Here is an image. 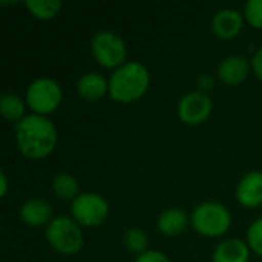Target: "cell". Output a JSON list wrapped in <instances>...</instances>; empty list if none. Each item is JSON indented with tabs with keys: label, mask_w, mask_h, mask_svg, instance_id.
Listing matches in <instances>:
<instances>
[{
	"label": "cell",
	"mask_w": 262,
	"mask_h": 262,
	"mask_svg": "<svg viewBox=\"0 0 262 262\" xmlns=\"http://www.w3.org/2000/svg\"><path fill=\"white\" fill-rule=\"evenodd\" d=\"M14 129L17 147L28 160H43L57 146V127L49 117L28 114L20 123L14 124Z\"/></svg>",
	"instance_id": "6da1fadb"
},
{
	"label": "cell",
	"mask_w": 262,
	"mask_h": 262,
	"mask_svg": "<svg viewBox=\"0 0 262 262\" xmlns=\"http://www.w3.org/2000/svg\"><path fill=\"white\" fill-rule=\"evenodd\" d=\"M150 88V72L141 61H126L109 77V97L120 104L141 100Z\"/></svg>",
	"instance_id": "7a4b0ae2"
},
{
	"label": "cell",
	"mask_w": 262,
	"mask_h": 262,
	"mask_svg": "<svg viewBox=\"0 0 262 262\" xmlns=\"http://www.w3.org/2000/svg\"><path fill=\"white\" fill-rule=\"evenodd\" d=\"M190 226L200 236L221 238L232 227V213L221 203L204 201L193 209Z\"/></svg>",
	"instance_id": "3957f363"
},
{
	"label": "cell",
	"mask_w": 262,
	"mask_h": 262,
	"mask_svg": "<svg viewBox=\"0 0 262 262\" xmlns=\"http://www.w3.org/2000/svg\"><path fill=\"white\" fill-rule=\"evenodd\" d=\"M45 238L49 247L63 256L78 253L84 244L81 226L71 216H55L46 227Z\"/></svg>",
	"instance_id": "277c9868"
},
{
	"label": "cell",
	"mask_w": 262,
	"mask_h": 262,
	"mask_svg": "<svg viewBox=\"0 0 262 262\" xmlns=\"http://www.w3.org/2000/svg\"><path fill=\"white\" fill-rule=\"evenodd\" d=\"M25 101L31 114L49 117L61 106L63 101L61 86L57 80L49 77L35 78L26 88Z\"/></svg>",
	"instance_id": "5b68a950"
},
{
	"label": "cell",
	"mask_w": 262,
	"mask_h": 262,
	"mask_svg": "<svg viewBox=\"0 0 262 262\" xmlns=\"http://www.w3.org/2000/svg\"><path fill=\"white\" fill-rule=\"evenodd\" d=\"M91 52L94 60L104 69L115 71L126 63L127 46L123 37L114 31H98L91 41Z\"/></svg>",
	"instance_id": "8992f818"
},
{
	"label": "cell",
	"mask_w": 262,
	"mask_h": 262,
	"mask_svg": "<svg viewBox=\"0 0 262 262\" xmlns=\"http://www.w3.org/2000/svg\"><path fill=\"white\" fill-rule=\"evenodd\" d=\"M107 200L95 192H83L71 203V218L81 227H98L109 218Z\"/></svg>",
	"instance_id": "52a82bcc"
},
{
	"label": "cell",
	"mask_w": 262,
	"mask_h": 262,
	"mask_svg": "<svg viewBox=\"0 0 262 262\" xmlns=\"http://www.w3.org/2000/svg\"><path fill=\"white\" fill-rule=\"evenodd\" d=\"M213 111L212 98L201 91H192L183 95L177 106V115L187 126H200L209 120Z\"/></svg>",
	"instance_id": "ba28073f"
},
{
	"label": "cell",
	"mask_w": 262,
	"mask_h": 262,
	"mask_svg": "<svg viewBox=\"0 0 262 262\" xmlns=\"http://www.w3.org/2000/svg\"><path fill=\"white\" fill-rule=\"evenodd\" d=\"M252 72V60L244 55H229L216 68V77L226 86L243 84Z\"/></svg>",
	"instance_id": "9c48e42d"
},
{
	"label": "cell",
	"mask_w": 262,
	"mask_h": 262,
	"mask_svg": "<svg viewBox=\"0 0 262 262\" xmlns=\"http://www.w3.org/2000/svg\"><path fill=\"white\" fill-rule=\"evenodd\" d=\"M244 23L246 18L243 12L235 8H224L212 18V32L220 40H233L241 34Z\"/></svg>",
	"instance_id": "30bf717a"
},
{
	"label": "cell",
	"mask_w": 262,
	"mask_h": 262,
	"mask_svg": "<svg viewBox=\"0 0 262 262\" xmlns=\"http://www.w3.org/2000/svg\"><path fill=\"white\" fill-rule=\"evenodd\" d=\"M236 201L246 209L262 206V170L246 173L236 186Z\"/></svg>",
	"instance_id": "8fae6325"
},
{
	"label": "cell",
	"mask_w": 262,
	"mask_h": 262,
	"mask_svg": "<svg viewBox=\"0 0 262 262\" xmlns=\"http://www.w3.org/2000/svg\"><path fill=\"white\" fill-rule=\"evenodd\" d=\"M20 220L29 226V227H43V226H49V223L54 220L52 216V206L49 204V201L34 196L26 200L18 210Z\"/></svg>",
	"instance_id": "7c38bea8"
},
{
	"label": "cell",
	"mask_w": 262,
	"mask_h": 262,
	"mask_svg": "<svg viewBox=\"0 0 262 262\" xmlns=\"http://www.w3.org/2000/svg\"><path fill=\"white\" fill-rule=\"evenodd\" d=\"M77 94L88 103H95L109 95V78L104 75L89 71L83 74L77 81Z\"/></svg>",
	"instance_id": "4fadbf2b"
},
{
	"label": "cell",
	"mask_w": 262,
	"mask_h": 262,
	"mask_svg": "<svg viewBox=\"0 0 262 262\" xmlns=\"http://www.w3.org/2000/svg\"><path fill=\"white\" fill-rule=\"evenodd\" d=\"M190 226V216L180 207H172L160 213L157 220L158 232L166 238L181 236Z\"/></svg>",
	"instance_id": "5bb4252c"
},
{
	"label": "cell",
	"mask_w": 262,
	"mask_h": 262,
	"mask_svg": "<svg viewBox=\"0 0 262 262\" xmlns=\"http://www.w3.org/2000/svg\"><path fill=\"white\" fill-rule=\"evenodd\" d=\"M250 253L252 250L247 241L239 238H229L216 246L212 255V262H249Z\"/></svg>",
	"instance_id": "9a60e30c"
},
{
	"label": "cell",
	"mask_w": 262,
	"mask_h": 262,
	"mask_svg": "<svg viewBox=\"0 0 262 262\" xmlns=\"http://www.w3.org/2000/svg\"><path fill=\"white\" fill-rule=\"evenodd\" d=\"M28 104L26 101L17 95V94H12V92H8V94H3L2 98H0V114L2 117L9 121V123H20L28 114Z\"/></svg>",
	"instance_id": "2e32d148"
},
{
	"label": "cell",
	"mask_w": 262,
	"mask_h": 262,
	"mask_svg": "<svg viewBox=\"0 0 262 262\" xmlns=\"http://www.w3.org/2000/svg\"><path fill=\"white\" fill-rule=\"evenodd\" d=\"M52 192L61 201H74L80 195V184L69 172H58L52 180Z\"/></svg>",
	"instance_id": "e0dca14e"
},
{
	"label": "cell",
	"mask_w": 262,
	"mask_h": 262,
	"mask_svg": "<svg viewBox=\"0 0 262 262\" xmlns=\"http://www.w3.org/2000/svg\"><path fill=\"white\" fill-rule=\"evenodd\" d=\"M29 14L38 20H52L58 15L61 9V2L58 0H28L25 3Z\"/></svg>",
	"instance_id": "ac0fdd59"
},
{
	"label": "cell",
	"mask_w": 262,
	"mask_h": 262,
	"mask_svg": "<svg viewBox=\"0 0 262 262\" xmlns=\"http://www.w3.org/2000/svg\"><path fill=\"white\" fill-rule=\"evenodd\" d=\"M123 244L127 249V252L140 256L141 253L147 252L149 246V236L143 229L138 227H130L124 232L123 235Z\"/></svg>",
	"instance_id": "d6986e66"
},
{
	"label": "cell",
	"mask_w": 262,
	"mask_h": 262,
	"mask_svg": "<svg viewBox=\"0 0 262 262\" xmlns=\"http://www.w3.org/2000/svg\"><path fill=\"white\" fill-rule=\"evenodd\" d=\"M246 241L250 247V250L261 256L262 258V216L255 220L249 229H247V235H246Z\"/></svg>",
	"instance_id": "ffe728a7"
},
{
	"label": "cell",
	"mask_w": 262,
	"mask_h": 262,
	"mask_svg": "<svg viewBox=\"0 0 262 262\" xmlns=\"http://www.w3.org/2000/svg\"><path fill=\"white\" fill-rule=\"evenodd\" d=\"M243 14L247 25L262 31V0H249L244 5Z\"/></svg>",
	"instance_id": "44dd1931"
},
{
	"label": "cell",
	"mask_w": 262,
	"mask_h": 262,
	"mask_svg": "<svg viewBox=\"0 0 262 262\" xmlns=\"http://www.w3.org/2000/svg\"><path fill=\"white\" fill-rule=\"evenodd\" d=\"M135 262H172L170 258L160 250H147L135 258Z\"/></svg>",
	"instance_id": "7402d4cb"
},
{
	"label": "cell",
	"mask_w": 262,
	"mask_h": 262,
	"mask_svg": "<svg viewBox=\"0 0 262 262\" xmlns=\"http://www.w3.org/2000/svg\"><path fill=\"white\" fill-rule=\"evenodd\" d=\"M252 71H253L255 77L259 81H262V46L252 57Z\"/></svg>",
	"instance_id": "603a6c76"
},
{
	"label": "cell",
	"mask_w": 262,
	"mask_h": 262,
	"mask_svg": "<svg viewBox=\"0 0 262 262\" xmlns=\"http://www.w3.org/2000/svg\"><path fill=\"white\" fill-rule=\"evenodd\" d=\"M196 84L200 86L201 92H206V91H210V89L213 88L215 81H213V78H212L210 75H207V74H201V75L196 78Z\"/></svg>",
	"instance_id": "cb8c5ba5"
},
{
	"label": "cell",
	"mask_w": 262,
	"mask_h": 262,
	"mask_svg": "<svg viewBox=\"0 0 262 262\" xmlns=\"http://www.w3.org/2000/svg\"><path fill=\"white\" fill-rule=\"evenodd\" d=\"M8 193V178H6V173L2 172L0 173V195L2 198H5Z\"/></svg>",
	"instance_id": "d4e9b609"
}]
</instances>
